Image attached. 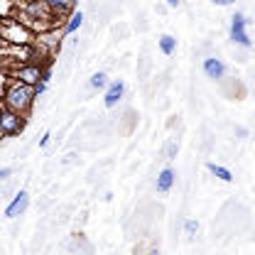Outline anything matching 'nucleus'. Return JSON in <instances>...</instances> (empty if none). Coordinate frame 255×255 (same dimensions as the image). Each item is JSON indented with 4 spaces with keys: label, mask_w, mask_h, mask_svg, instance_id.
I'll use <instances>...</instances> for the list:
<instances>
[{
    "label": "nucleus",
    "mask_w": 255,
    "mask_h": 255,
    "mask_svg": "<svg viewBox=\"0 0 255 255\" xmlns=\"http://www.w3.org/2000/svg\"><path fill=\"white\" fill-rule=\"evenodd\" d=\"M27 206H30V194H27V189H20L12 196V201L5 206V219H17V216H22V214L27 211Z\"/></svg>",
    "instance_id": "obj_7"
},
{
    "label": "nucleus",
    "mask_w": 255,
    "mask_h": 255,
    "mask_svg": "<svg viewBox=\"0 0 255 255\" xmlns=\"http://www.w3.org/2000/svg\"><path fill=\"white\" fill-rule=\"evenodd\" d=\"M174 179H177L174 169H172V167H164L157 174V179H155V189H157L159 194H167V191L174 187Z\"/></svg>",
    "instance_id": "obj_10"
},
{
    "label": "nucleus",
    "mask_w": 255,
    "mask_h": 255,
    "mask_svg": "<svg viewBox=\"0 0 255 255\" xmlns=\"http://www.w3.org/2000/svg\"><path fill=\"white\" fill-rule=\"evenodd\" d=\"M81 25H84V12H81V10H74V12L66 17V22H64L62 34H64V37H69V34L79 32V27H81Z\"/></svg>",
    "instance_id": "obj_11"
},
{
    "label": "nucleus",
    "mask_w": 255,
    "mask_h": 255,
    "mask_svg": "<svg viewBox=\"0 0 255 255\" xmlns=\"http://www.w3.org/2000/svg\"><path fill=\"white\" fill-rule=\"evenodd\" d=\"M49 140H52V135H49V132H44V135H42V137H39V147H42V150H44V147H47V145H49Z\"/></svg>",
    "instance_id": "obj_17"
},
{
    "label": "nucleus",
    "mask_w": 255,
    "mask_h": 255,
    "mask_svg": "<svg viewBox=\"0 0 255 255\" xmlns=\"http://www.w3.org/2000/svg\"><path fill=\"white\" fill-rule=\"evenodd\" d=\"M248 25H251V20L243 12H236L231 17V42L238 44V47H243V49H251L253 47L251 34H248Z\"/></svg>",
    "instance_id": "obj_5"
},
{
    "label": "nucleus",
    "mask_w": 255,
    "mask_h": 255,
    "mask_svg": "<svg viewBox=\"0 0 255 255\" xmlns=\"http://www.w3.org/2000/svg\"><path fill=\"white\" fill-rule=\"evenodd\" d=\"M34 89L32 86H25V84H20V81H15V79H10L7 84H5V89H2V103L10 108V111H15V113H20V116H27L32 111V106H34Z\"/></svg>",
    "instance_id": "obj_1"
},
{
    "label": "nucleus",
    "mask_w": 255,
    "mask_h": 255,
    "mask_svg": "<svg viewBox=\"0 0 255 255\" xmlns=\"http://www.w3.org/2000/svg\"><path fill=\"white\" fill-rule=\"evenodd\" d=\"M201 69H204L206 79H214V81H221L223 76H226V64L219 57H206L201 62Z\"/></svg>",
    "instance_id": "obj_8"
},
{
    "label": "nucleus",
    "mask_w": 255,
    "mask_h": 255,
    "mask_svg": "<svg viewBox=\"0 0 255 255\" xmlns=\"http://www.w3.org/2000/svg\"><path fill=\"white\" fill-rule=\"evenodd\" d=\"M206 169H209L216 179L226 182V184H231V182H233V174H231V169H228V167H221V164H216V162H206Z\"/></svg>",
    "instance_id": "obj_12"
},
{
    "label": "nucleus",
    "mask_w": 255,
    "mask_h": 255,
    "mask_svg": "<svg viewBox=\"0 0 255 255\" xmlns=\"http://www.w3.org/2000/svg\"><path fill=\"white\" fill-rule=\"evenodd\" d=\"M157 44H159V52L162 54H174V49H177V37H172V34H162L157 39Z\"/></svg>",
    "instance_id": "obj_13"
},
{
    "label": "nucleus",
    "mask_w": 255,
    "mask_h": 255,
    "mask_svg": "<svg viewBox=\"0 0 255 255\" xmlns=\"http://www.w3.org/2000/svg\"><path fill=\"white\" fill-rule=\"evenodd\" d=\"M44 5L49 7V12H52L59 22H64V20L74 12V2H71V0H44Z\"/></svg>",
    "instance_id": "obj_9"
},
{
    "label": "nucleus",
    "mask_w": 255,
    "mask_h": 255,
    "mask_svg": "<svg viewBox=\"0 0 255 255\" xmlns=\"http://www.w3.org/2000/svg\"><path fill=\"white\" fill-rule=\"evenodd\" d=\"M106 86H108V74H106V71H96V74H91V79H89V89L103 91Z\"/></svg>",
    "instance_id": "obj_14"
},
{
    "label": "nucleus",
    "mask_w": 255,
    "mask_h": 255,
    "mask_svg": "<svg viewBox=\"0 0 255 255\" xmlns=\"http://www.w3.org/2000/svg\"><path fill=\"white\" fill-rule=\"evenodd\" d=\"M164 2H167L169 7H179V0H164Z\"/></svg>",
    "instance_id": "obj_20"
},
{
    "label": "nucleus",
    "mask_w": 255,
    "mask_h": 255,
    "mask_svg": "<svg viewBox=\"0 0 255 255\" xmlns=\"http://www.w3.org/2000/svg\"><path fill=\"white\" fill-rule=\"evenodd\" d=\"M177 150H179V145H177V142H169V145H167V159L177 157Z\"/></svg>",
    "instance_id": "obj_16"
},
{
    "label": "nucleus",
    "mask_w": 255,
    "mask_h": 255,
    "mask_svg": "<svg viewBox=\"0 0 255 255\" xmlns=\"http://www.w3.org/2000/svg\"><path fill=\"white\" fill-rule=\"evenodd\" d=\"M22 130H25V116L10 111V108L0 101V135L12 137V135H20Z\"/></svg>",
    "instance_id": "obj_4"
},
{
    "label": "nucleus",
    "mask_w": 255,
    "mask_h": 255,
    "mask_svg": "<svg viewBox=\"0 0 255 255\" xmlns=\"http://www.w3.org/2000/svg\"><path fill=\"white\" fill-rule=\"evenodd\" d=\"M0 42L2 44H32L34 34L12 15H2L0 17Z\"/></svg>",
    "instance_id": "obj_2"
},
{
    "label": "nucleus",
    "mask_w": 255,
    "mask_h": 255,
    "mask_svg": "<svg viewBox=\"0 0 255 255\" xmlns=\"http://www.w3.org/2000/svg\"><path fill=\"white\" fill-rule=\"evenodd\" d=\"M214 5H221V7H228V5H233L236 0H211Z\"/></svg>",
    "instance_id": "obj_19"
},
{
    "label": "nucleus",
    "mask_w": 255,
    "mask_h": 255,
    "mask_svg": "<svg viewBox=\"0 0 255 255\" xmlns=\"http://www.w3.org/2000/svg\"><path fill=\"white\" fill-rule=\"evenodd\" d=\"M126 96V81L123 79H116V81H108V86L103 89V106L106 108H116Z\"/></svg>",
    "instance_id": "obj_6"
},
{
    "label": "nucleus",
    "mask_w": 255,
    "mask_h": 255,
    "mask_svg": "<svg viewBox=\"0 0 255 255\" xmlns=\"http://www.w3.org/2000/svg\"><path fill=\"white\" fill-rule=\"evenodd\" d=\"M184 231H187V236H189V238H194V236H196V231H199V223L194 221V219H187V221H184Z\"/></svg>",
    "instance_id": "obj_15"
},
{
    "label": "nucleus",
    "mask_w": 255,
    "mask_h": 255,
    "mask_svg": "<svg viewBox=\"0 0 255 255\" xmlns=\"http://www.w3.org/2000/svg\"><path fill=\"white\" fill-rule=\"evenodd\" d=\"M12 174V167H0V179H7Z\"/></svg>",
    "instance_id": "obj_18"
},
{
    "label": "nucleus",
    "mask_w": 255,
    "mask_h": 255,
    "mask_svg": "<svg viewBox=\"0 0 255 255\" xmlns=\"http://www.w3.org/2000/svg\"><path fill=\"white\" fill-rule=\"evenodd\" d=\"M44 71H47V69H44L42 64L27 62V64H17V66L7 69L5 74H7V79H15V81H20V84H25V86H34V84L42 81Z\"/></svg>",
    "instance_id": "obj_3"
}]
</instances>
